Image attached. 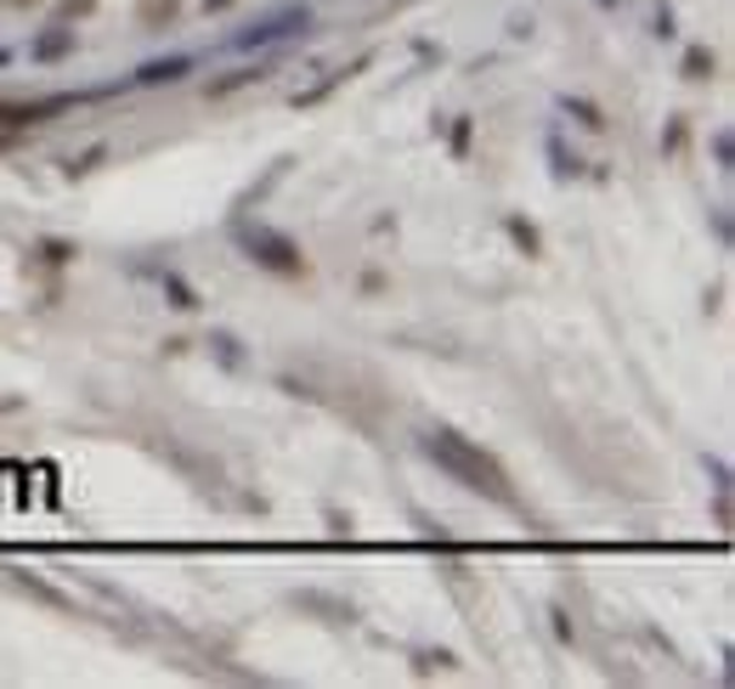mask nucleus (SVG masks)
<instances>
[{
    "instance_id": "17",
    "label": "nucleus",
    "mask_w": 735,
    "mask_h": 689,
    "mask_svg": "<svg viewBox=\"0 0 735 689\" xmlns=\"http://www.w3.org/2000/svg\"><path fill=\"white\" fill-rule=\"evenodd\" d=\"M430 667H453V656H448V650H435V656L424 650V656H419V672H430Z\"/></svg>"
},
{
    "instance_id": "15",
    "label": "nucleus",
    "mask_w": 735,
    "mask_h": 689,
    "mask_svg": "<svg viewBox=\"0 0 735 689\" xmlns=\"http://www.w3.org/2000/svg\"><path fill=\"white\" fill-rule=\"evenodd\" d=\"M96 159H103V147H91L85 159H74V165H69V176H85V170H96Z\"/></svg>"
},
{
    "instance_id": "19",
    "label": "nucleus",
    "mask_w": 735,
    "mask_h": 689,
    "mask_svg": "<svg viewBox=\"0 0 735 689\" xmlns=\"http://www.w3.org/2000/svg\"><path fill=\"white\" fill-rule=\"evenodd\" d=\"M12 7H34V0H12Z\"/></svg>"
},
{
    "instance_id": "14",
    "label": "nucleus",
    "mask_w": 735,
    "mask_h": 689,
    "mask_svg": "<svg viewBox=\"0 0 735 689\" xmlns=\"http://www.w3.org/2000/svg\"><path fill=\"white\" fill-rule=\"evenodd\" d=\"M713 159L729 170V159H735V141H729V130H718V136H713Z\"/></svg>"
},
{
    "instance_id": "3",
    "label": "nucleus",
    "mask_w": 735,
    "mask_h": 689,
    "mask_svg": "<svg viewBox=\"0 0 735 689\" xmlns=\"http://www.w3.org/2000/svg\"><path fill=\"white\" fill-rule=\"evenodd\" d=\"M69 108H74V96H34V103H0V130L23 136V130H34V125H45V119L69 114Z\"/></svg>"
},
{
    "instance_id": "8",
    "label": "nucleus",
    "mask_w": 735,
    "mask_h": 689,
    "mask_svg": "<svg viewBox=\"0 0 735 689\" xmlns=\"http://www.w3.org/2000/svg\"><path fill=\"white\" fill-rule=\"evenodd\" d=\"M69 52H74V29H52V34L34 40V57H40V63H57V57H69Z\"/></svg>"
},
{
    "instance_id": "12",
    "label": "nucleus",
    "mask_w": 735,
    "mask_h": 689,
    "mask_svg": "<svg viewBox=\"0 0 735 689\" xmlns=\"http://www.w3.org/2000/svg\"><path fill=\"white\" fill-rule=\"evenodd\" d=\"M165 288H170V306H181V311H192V306H199V294H192L181 277H165Z\"/></svg>"
},
{
    "instance_id": "1",
    "label": "nucleus",
    "mask_w": 735,
    "mask_h": 689,
    "mask_svg": "<svg viewBox=\"0 0 735 689\" xmlns=\"http://www.w3.org/2000/svg\"><path fill=\"white\" fill-rule=\"evenodd\" d=\"M419 453L441 469V475H453L459 486H470V491H481L486 504H504V509H515L521 498H515V480H510V469L486 453V447H475L470 435H459V430H448V424H435V430H424L419 435Z\"/></svg>"
},
{
    "instance_id": "4",
    "label": "nucleus",
    "mask_w": 735,
    "mask_h": 689,
    "mask_svg": "<svg viewBox=\"0 0 735 689\" xmlns=\"http://www.w3.org/2000/svg\"><path fill=\"white\" fill-rule=\"evenodd\" d=\"M306 29H312V7H288V12H272L266 23H255L250 34H238V45L243 52H261V45H277L288 34H306Z\"/></svg>"
},
{
    "instance_id": "18",
    "label": "nucleus",
    "mask_w": 735,
    "mask_h": 689,
    "mask_svg": "<svg viewBox=\"0 0 735 689\" xmlns=\"http://www.w3.org/2000/svg\"><path fill=\"white\" fill-rule=\"evenodd\" d=\"M232 7V0H204V12H227Z\"/></svg>"
},
{
    "instance_id": "20",
    "label": "nucleus",
    "mask_w": 735,
    "mask_h": 689,
    "mask_svg": "<svg viewBox=\"0 0 735 689\" xmlns=\"http://www.w3.org/2000/svg\"><path fill=\"white\" fill-rule=\"evenodd\" d=\"M7 63H12V57H7V52H0V68H7Z\"/></svg>"
},
{
    "instance_id": "10",
    "label": "nucleus",
    "mask_w": 735,
    "mask_h": 689,
    "mask_svg": "<svg viewBox=\"0 0 735 689\" xmlns=\"http://www.w3.org/2000/svg\"><path fill=\"white\" fill-rule=\"evenodd\" d=\"M713 52H707V45H691V52H684V80H713Z\"/></svg>"
},
{
    "instance_id": "16",
    "label": "nucleus",
    "mask_w": 735,
    "mask_h": 689,
    "mask_svg": "<svg viewBox=\"0 0 735 689\" xmlns=\"http://www.w3.org/2000/svg\"><path fill=\"white\" fill-rule=\"evenodd\" d=\"M453 153H470V119L453 125Z\"/></svg>"
},
{
    "instance_id": "13",
    "label": "nucleus",
    "mask_w": 735,
    "mask_h": 689,
    "mask_svg": "<svg viewBox=\"0 0 735 689\" xmlns=\"http://www.w3.org/2000/svg\"><path fill=\"white\" fill-rule=\"evenodd\" d=\"M40 255L52 261V266H69V261H74V243H57V237H52V243H40Z\"/></svg>"
},
{
    "instance_id": "6",
    "label": "nucleus",
    "mask_w": 735,
    "mask_h": 689,
    "mask_svg": "<svg viewBox=\"0 0 735 689\" xmlns=\"http://www.w3.org/2000/svg\"><path fill=\"white\" fill-rule=\"evenodd\" d=\"M176 18H181V0H141V7H136L141 34H159V29H170Z\"/></svg>"
},
{
    "instance_id": "11",
    "label": "nucleus",
    "mask_w": 735,
    "mask_h": 689,
    "mask_svg": "<svg viewBox=\"0 0 735 689\" xmlns=\"http://www.w3.org/2000/svg\"><path fill=\"white\" fill-rule=\"evenodd\" d=\"M566 114H577V125H588V130H606V114L595 103H582V96H566Z\"/></svg>"
},
{
    "instance_id": "2",
    "label": "nucleus",
    "mask_w": 735,
    "mask_h": 689,
    "mask_svg": "<svg viewBox=\"0 0 735 689\" xmlns=\"http://www.w3.org/2000/svg\"><path fill=\"white\" fill-rule=\"evenodd\" d=\"M238 250L243 255H250L255 266H266V272H277V277H306V255H301V243H294L288 232H277V226H250V221H243L238 232Z\"/></svg>"
},
{
    "instance_id": "7",
    "label": "nucleus",
    "mask_w": 735,
    "mask_h": 689,
    "mask_svg": "<svg viewBox=\"0 0 735 689\" xmlns=\"http://www.w3.org/2000/svg\"><path fill=\"white\" fill-rule=\"evenodd\" d=\"M255 80H266V68H261V63H255V68H227L221 80H210V85H204V96H232V91L255 85Z\"/></svg>"
},
{
    "instance_id": "9",
    "label": "nucleus",
    "mask_w": 735,
    "mask_h": 689,
    "mask_svg": "<svg viewBox=\"0 0 735 689\" xmlns=\"http://www.w3.org/2000/svg\"><path fill=\"white\" fill-rule=\"evenodd\" d=\"M504 232H510V237L521 243V250H526V255H544V232H537L532 221H521V215H510V221H504Z\"/></svg>"
},
{
    "instance_id": "5",
    "label": "nucleus",
    "mask_w": 735,
    "mask_h": 689,
    "mask_svg": "<svg viewBox=\"0 0 735 689\" xmlns=\"http://www.w3.org/2000/svg\"><path fill=\"white\" fill-rule=\"evenodd\" d=\"M192 74V57H159V63H141L136 68V85H176Z\"/></svg>"
}]
</instances>
